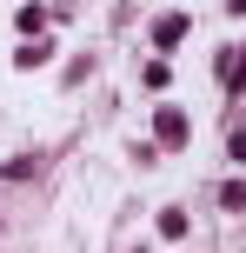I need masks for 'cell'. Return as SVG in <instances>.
Listing matches in <instances>:
<instances>
[{
    "label": "cell",
    "instance_id": "cell-1",
    "mask_svg": "<svg viewBox=\"0 0 246 253\" xmlns=\"http://www.w3.org/2000/svg\"><path fill=\"white\" fill-rule=\"evenodd\" d=\"M160 140H167V147H180V140H186V120H180V114H160Z\"/></svg>",
    "mask_w": 246,
    "mask_h": 253
}]
</instances>
